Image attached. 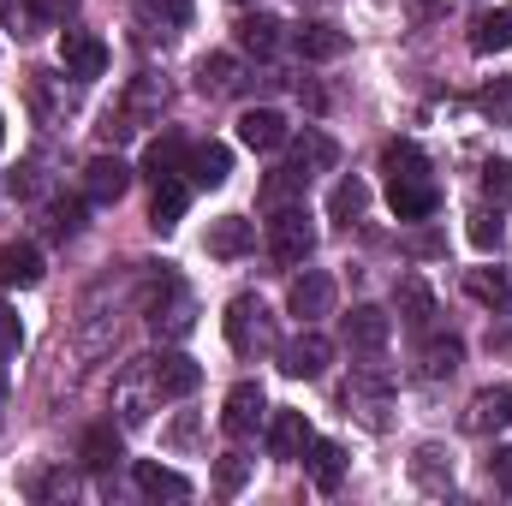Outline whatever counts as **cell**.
<instances>
[{"label":"cell","instance_id":"obj_47","mask_svg":"<svg viewBox=\"0 0 512 506\" xmlns=\"http://www.w3.org/2000/svg\"><path fill=\"white\" fill-rule=\"evenodd\" d=\"M245 477H251V465H245V453H227V459H221V471H215V483H221V495H233V489H239Z\"/></svg>","mask_w":512,"mask_h":506},{"label":"cell","instance_id":"obj_10","mask_svg":"<svg viewBox=\"0 0 512 506\" xmlns=\"http://www.w3.org/2000/svg\"><path fill=\"white\" fill-rule=\"evenodd\" d=\"M262 423H268V393H262L256 381H239V387L227 393V411H221V429L245 441V435H256Z\"/></svg>","mask_w":512,"mask_h":506},{"label":"cell","instance_id":"obj_7","mask_svg":"<svg viewBox=\"0 0 512 506\" xmlns=\"http://www.w3.org/2000/svg\"><path fill=\"white\" fill-rule=\"evenodd\" d=\"M340 340H346V352L376 358V352H387V340H393V316L376 310V304H358V310L340 322Z\"/></svg>","mask_w":512,"mask_h":506},{"label":"cell","instance_id":"obj_41","mask_svg":"<svg viewBox=\"0 0 512 506\" xmlns=\"http://www.w3.org/2000/svg\"><path fill=\"white\" fill-rule=\"evenodd\" d=\"M24 18L30 24H66V18H78V0H24Z\"/></svg>","mask_w":512,"mask_h":506},{"label":"cell","instance_id":"obj_49","mask_svg":"<svg viewBox=\"0 0 512 506\" xmlns=\"http://www.w3.org/2000/svg\"><path fill=\"white\" fill-rule=\"evenodd\" d=\"M36 495H42V501H72V495H78V477H66V471H60V477H48Z\"/></svg>","mask_w":512,"mask_h":506},{"label":"cell","instance_id":"obj_11","mask_svg":"<svg viewBox=\"0 0 512 506\" xmlns=\"http://www.w3.org/2000/svg\"><path fill=\"white\" fill-rule=\"evenodd\" d=\"M131 191V167L120 161V155H96L90 167H84V203H120Z\"/></svg>","mask_w":512,"mask_h":506},{"label":"cell","instance_id":"obj_21","mask_svg":"<svg viewBox=\"0 0 512 506\" xmlns=\"http://www.w3.org/2000/svg\"><path fill=\"white\" fill-rule=\"evenodd\" d=\"M185 173H191L197 191H215V185H227V173H233V149H227V143H197Z\"/></svg>","mask_w":512,"mask_h":506},{"label":"cell","instance_id":"obj_16","mask_svg":"<svg viewBox=\"0 0 512 506\" xmlns=\"http://www.w3.org/2000/svg\"><path fill=\"white\" fill-rule=\"evenodd\" d=\"M507 423H512V387H483L471 399V411H465V429L471 435H501Z\"/></svg>","mask_w":512,"mask_h":506},{"label":"cell","instance_id":"obj_8","mask_svg":"<svg viewBox=\"0 0 512 506\" xmlns=\"http://www.w3.org/2000/svg\"><path fill=\"white\" fill-rule=\"evenodd\" d=\"M149 376H155V393L161 399H191L203 387V364L191 352H155L149 358Z\"/></svg>","mask_w":512,"mask_h":506},{"label":"cell","instance_id":"obj_4","mask_svg":"<svg viewBox=\"0 0 512 506\" xmlns=\"http://www.w3.org/2000/svg\"><path fill=\"white\" fill-rule=\"evenodd\" d=\"M340 399H346V411H352L364 429H387V411H393V381H387V370H376V364H358Z\"/></svg>","mask_w":512,"mask_h":506},{"label":"cell","instance_id":"obj_45","mask_svg":"<svg viewBox=\"0 0 512 506\" xmlns=\"http://www.w3.org/2000/svg\"><path fill=\"white\" fill-rule=\"evenodd\" d=\"M483 191H489L495 203H507L512 197V161H489V167H483Z\"/></svg>","mask_w":512,"mask_h":506},{"label":"cell","instance_id":"obj_14","mask_svg":"<svg viewBox=\"0 0 512 506\" xmlns=\"http://www.w3.org/2000/svg\"><path fill=\"white\" fill-rule=\"evenodd\" d=\"M393 310H399V322L417 328V334L435 322V292L423 286V274H399V280H393Z\"/></svg>","mask_w":512,"mask_h":506},{"label":"cell","instance_id":"obj_17","mask_svg":"<svg viewBox=\"0 0 512 506\" xmlns=\"http://www.w3.org/2000/svg\"><path fill=\"white\" fill-rule=\"evenodd\" d=\"M161 108H167V84H161L155 72H137L131 90H126V108H120V114L131 120V131L149 126V120H161Z\"/></svg>","mask_w":512,"mask_h":506},{"label":"cell","instance_id":"obj_24","mask_svg":"<svg viewBox=\"0 0 512 506\" xmlns=\"http://www.w3.org/2000/svg\"><path fill=\"white\" fill-rule=\"evenodd\" d=\"M256 245V227L245 215H221L215 227H209V256H221V262H233V256H245Z\"/></svg>","mask_w":512,"mask_h":506},{"label":"cell","instance_id":"obj_31","mask_svg":"<svg viewBox=\"0 0 512 506\" xmlns=\"http://www.w3.org/2000/svg\"><path fill=\"white\" fill-rule=\"evenodd\" d=\"M239 137H245L251 149H280V143H286L292 131H286V120H280L274 108H251V114L239 120Z\"/></svg>","mask_w":512,"mask_h":506},{"label":"cell","instance_id":"obj_9","mask_svg":"<svg viewBox=\"0 0 512 506\" xmlns=\"http://www.w3.org/2000/svg\"><path fill=\"white\" fill-rule=\"evenodd\" d=\"M60 66H66V78L90 84V78L108 72V42L90 36V30H66V36H60Z\"/></svg>","mask_w":512,"mask_h":506},{"label":"cell","instance_id":"obj_20","mask_svg":"<svg viewBox=\"0 0 512 506\" xmlns=\"http://www.w3.org/2000/svg\"><path fill=\"white\" fill-rule=\"evenodd\" d=\"M137 495H149V501H185L191 495V477H179L173 465H155V459H137Z\"/></svg>","mask_w":512,"mask_h":506},{"label":"cell","instance_id":"obj_38","mask_svg":"<svg viewBox=\"0 0 512 506\" xmlns=\"http://www.w3.org/2000/svg\"><path fill=\"white\" fill-rule=\"evenodd\" d=\"M364 203H370L364 179H340V185H334V197H328V215H334L340 227H352V221L364 215Z\"/></svg>","mask_w":512,"mask_h":506},{"label":"cell","instance_id":"obj_51","mask_svg":"<svg viewBox=\"0 0 512 506\" xmlns=\"http://www.w3.org/2000/svg\"><path fill=\"white\" fill-rule=\"evenodd\" d=\"M0 393H6V376H0Z\"/></svg>","mask_w":512,"mask_h":506},{"label":"cell","instance_id":"obj_30","mask_svg":"<svg viewBox=\"0 0 512 506\" xmlns=\"http://www.w3.org/2000/svg\"><path fill=\"white\" fill-rule=\"evenodd\" d=\"M280 18H268V12H251V18H239V48L245 54H256V60H268L274 48H280Z\"/></svg>","mask_w":512,"mask_h":506},{"label":"cell","instance_id":"obj_48","mask_svg":"<svg viewBox=\"0 0 512 506\" xmlns=\"http://www.w3.org/2000/svg\"><path fill=\"white\" fill-rule=\"evenodd\" d=\"M489 483H495L501 495H512V447H495V459H489Z\"/></svg>","mask_w":512,"mask_h":506},{"label":"cell","instance_id":"obj_35","mask_svg":"<svg viewBox=\"0 0 512 506\" xmlns=\"http://www.w3.org/2000/svg\"><path fill=\"white\" fill-rule=\"evenodd\" d=\"M465 286H471V298H477V304H489V310L512 298V274H507V268H471V274H465Z\"/></svg>","mask_w":512,"mask_h":506},{"label":"cell","instance_id":"obj_36","mask_svg":"<svg viewBox=\"0 0 512 506\" xmlns=\"http://www.w3.org/2000/svg\"><path fill=\"white\" fill-rule=\"evenodd\" d=\"M84 465H90V471H114V465H120V429H114V423H102V429L84 435Z\"/></svg>","mask_w":512,"mask_h":506},{"label":"cell","instance_id":"obj_42","mask_svg":"<svg viewBox=\"0 0 512 506\" xmlns=\"http://www.w3.org/2000/svg\"><path fill=\"white\" fill-rule=\"evenodd\" d=\"M483 114H489L495 126H512V78H495V84L483 90Z\"/></svg>","mask_w":512,"mask_h":506},{"label":"cell","instance_id":"obj_43","mask_svg":"<svg viewBox=\"0 0 512 506\" xmlns=\"http://www.w3.org/2000/svg\"><path fill=\"white\" fill-rule=\"evenodd\" d=\"M501 233H507V227H501V215H489V209H477V215H471V245H477V251H495V245H501Z\"/></svg>","mask_w":512,"mask_h":506},{"label":"cell","instance_id":"obj_37","mask_svg":"<svg viewBox=\"0 0 512 506\" xmlns=\"http://www.w3.org/2000/svg\"><path fill=\"white\" fill-rule=\"evenodd\" d=\"M304 185H310V179H304L298 167H274V173L262 179V203H268V209H286L292 197H304Z\"/></svg>","mask_w":512,"mask_h":506},{"label":"cell","instance_id":"obj_13","mask_svg":"<svg viewBox=\"0 0 512 506\" xmlns=\"http://www.w3.org/2000/svg\"><path fill=\"white\" fill-rule=\"evenodd\" d=\"M387 197H393V215L399 221H429L441 209V191H435L429 173L423 179H387Z\"/></svg>","mask_w":512,"mask_h":506},{"label":"cell","instance_id":"obj_25","mask_svg":"<svg viewBox=\"0 0 512 506\" xmlns=\"http://www.w3.org/2000/svg\"><path fill=\"white\" fill-rule=\"evenodd\" d=\"M245 84V66L233 60V54H209V60H197V90L203 96H233Z\"/></svg>","mask_w":512,"mask_h":506},{"label":"cell","instance_id":"obj_12","mask_svg":"<svg viewBox=\"0 0 512 506\" xmlns=\"http://www.w3.org/2000/svg\"><path fill=\"white\" fill-rule=\"evenodd\" d=\"M286 310H292L298 322L328 316V310H334V280H328L322 268H304V274L292 280V292H286Z\"/></svg>","mask_w":512,"mask_h":506},{"label":"cell","instance_id":"obj_2","mask_svg":"<svg viewBox=\"0 0 512 506\" xmlns=\"http://www.w3.org/2000/svg\"><path fill=\"white\" fill-rule=\"evenodd\" d=\"M227 346L239 358H262V352H280V328H274V310L256 298V292H239L227 304Z\"/></svg>","mask_w":512,"mask_h":506},{"label":"cell","instance_id":"obj_3","mask_svg":"<svg viewBox=\"0 0 512 506\" xmlns=\"http://www.w3.org/2000/svg\"><path fill=\"white\" fill-rule=\"evenodd\" d=\"M268 251H274V262H286V268H304L310 262L316 227H310V209L304 203H286V209L268 215Z\"/></svg>","mask_w":512,"mask_h":506},{"label":"cell","instance_id":"obj_46","mask_svg":"<svg viewBox=\"0 0 512 506\" xmlns=\"http://www.w3.org/2000/svg\"><path fill=\"white\" fill-rule=\"evenodd\" d=\"M18 346H24V322H18L12 304H0V358H12Z\"/></svg>","mask_w":512,"mask_h":506},{"label":"cell","instance_id":"obj_6","mask_svg":"<svg viewBox=\"0 0 512 506\" xmlns=\"http://www.w3.org/2000/svg\"><path fill=\"white\" fill-rule=\"evenodd\" d=\"M328 364H334V340H328V334H316L310 322H304V334H298V340H286V346H280V370H286L292 381L328 376Z\"/></svg>","mask_w":512,"mask_h":506},{"label":"cell","instance_id":"obj_23","mask_svg":"<svg viewBox=\"0 0 512 506\" xmlns=\"http://www.w3.org/2000/svg\"><path fill=\"white\" fill-rule=\"evenodd\" d=\"M304 465H310V483H316L322 495H334L340 477H346V453H340V441H310V447H304Z\"/></svg>","mask_w":512,"mask_h":506},{"label":"cell","instance_id":"obj_1","mask_svg":"<svg viewBox=\"0 0 512 506\" xmlns=\"http://www.w3.org/2000/svg\"><path fill=\"white\" fill-rule=\"evenodd\" d=\"M143 316H149L155 340H185V334L197 328V298L185 292L179 274L149 268V274H143Z\"/></svg>","mask_w":512,"mask_h":506},{"label":"cell","instance_id":"obj_28","mask_svg":"<svg viewBox=\"0 0 512 506\" xmlns=\"http://www.w3.org/2000/svg\"><path fill=\"white\" fill-rule=\"evenodd\" d=\"M340 161V149H334V137H322V131H304L298 143H292V167L304 173V179H316V173H328Z\"/></svg>","mask_w":512,"mask_h":506},{"label":"cell","instance_id":"obj_22","mask_svg":"<svg viewBox=\"0 0 512 506\" xmlns=\"http://www.w3.org/2000/svg\"><path fill=\"white\" fill-rule=\"evenodd\" d=\"M191 167V143L185 137H155L149 149H143V173L149 179H179Z\"/></svg>","mask_w":512,"mask_h":506},{"label":"cell","instance_id":"obj_40","mask_svg":"<svg viewBox=\"0 0 512 506\" xmlns=\"http://www.w3.org/2000/svg\"><path fill=\"white\" fill-rule=\"evenodd\" d=\"M78 227H84V203L54 197V203H48V233H54V239H72Z\"/></svg>","mask_w":512,"mask_h":506},{"label":"cell","instance_id":"obj_27","mask_svg":"<svg viewBox=\"0 0 512 506\" xmlns=\"http://www.w3.org/2000/svg\"><path fill=\"white\" fill-rule=\"evenodd\" d=\"M42 280V251L36 245H0V286H36Z\"/></svg>","mask_w":512,"mask_h":506},{"label":"cell","instance_id":"obj_26","mask_svg":"<svg viewBox=\"0 0 512 506\" xmlns=\"http://www.w3.org/2000/svg\"><path fill=\"white\" fill-rule=\"evenodd\" d=\"M137 18L149 36H179L191 24V0H137Z\"/></svg>","mask_w":512,"mask_h":506},{"label":"cell","instance_id":"obj_18","mask_svg":"<svg viewBox=\"0 0 512 506\" xmlns=\"http://www.w3.org/2000/svg\"><path fill=\"white\" fill-rule=\"evenodd\" d=\"M185 203H191V185L185 179H155V197H149V227L155 233H173L185 221Z\"/></svg>","mask_w":512,"mask_h":506},{"label":"cell","instance_id":"obj_29","mask_svg":"<svg viewBox=\"0 0 512 506\" xmlns=\"http://www.w3.org/2000/svg\"><path fill=\"white\" fill-rule=\"evenodd\" d=\"M292 48H298L304 60H340V54H346V36H340L334 24H304V30H292Z\"/></svg>","mask_w":512,"mask_h":506},{"label":"cell","instance_id":"obj_5","mask_svg":"<svg viewBox=\"0 0 512 506\" xmlns=\"http://www.w3.org/2000/svg\"><path fill=\"white\" fill-rule=\"evenodd\" d=\"M155 405H161V393H155V376H149V358H143V364H131L126 376L114 381V411H120V423H126V429H143Z\"/></svg>","mask_w":512,"mask_h":506},{"label":"cell","instance_id":"obj_39","mask_svg":"<svg viewBox=\"0 0 512 506\" xmlns=\"http://www.w3.org/2000/svg\"><path fill=\"white\" fill-rule=\"evenodd\" d=\"M30 96H36V114H42V120H60V114L72 108V96H66V90L54 96V78H48V72H36V78H30Z\"/></svg>","mask_w":512,"mask_h":506},{"label":"cell","instance_id":"obj_34","mask_svg":"<svg viewBox=\"0 0 512 506\" xmlns=\"http://www.w3.org/2000/svg\"><path fill=\"white\" fill-rule=\"evenodd\" d=\"M471 48H477V54H501V48H512V12H483V18L471 24Z\"/></svg>","mask_w":512,"mask_h":506},{"label":"cell","instance_id":"obj_33","mask_svg":"<svg viewBox=\"0 0 512 506\" xmlns=\"http://www.w3.org/2000/svg\"><path fill=\"white\" fill-rule=\"evenodd\" d=\"M382 167H387V179H423V173H429V155H423L411 137H399V143L382 149Z\"/></svg>","mask_w":512,"mask_h":506},{"label":"cell","instance_id":"obj_50","mask_svg":"<svg viewBox=\"0 0 512 506\" xmlns=\"http://www.w3.org/2000/svg\"><path fill=\"white\" fill-rule=\"evenodd\" d=\"M233 6H256V0H233Z\"/></svg>","mask_w":512,"mask_h":506},{"label":"cell","instance_id":"obj_32","mask_svg":"<svg viewBox=\"0 0 512 506\" xmlns=\"http://www.w3.org/2000/svg\"><path fill=\"white\" fill-rule=\"evenodd\" d=\"M459 364H465V346H459L453 334H435V340L423 346V376H429V381L459 376Z\"/></svg>","mask_w":512,"mask_h":506},{"label":"cell","instance_id":"obj_44","mask_svg":"<svg viewBox=\"0 0 512 506\" xmlns=\"http://www.w3.org/2000/svg\"><path fill=\"white\" fill-rule=\"evenodd\" d=\"M12 191H18V197H42V191H48V173H42V161H24V167L12 173Z\"/></svg>","mask_w":512,"mask_h":506},{"label":"cell","instance_id":"obj_15","mask_svg":"<svg viewBox=\"0 0 512 506\" xmlns=\"http://www.w3.org/2000/svg\"><path fill=\"white\" fill-rule=\"evenodd\" d=\"M310 441H316V435H310V417H304V411H274V417H268V453H274V459H304Z\"/></svg>","mask_w":512,"mask_h":506},{"label":"cell","instance_id":"obj_52","mask_svg":"<svg viewBox=\"0 0 512 506\" xmlns=\"http://www.w3.org/2000/svg\"><path fill=\"white\" fill-rule=\"evenodd\" d=\"M0 143H6V126H0Z\"/></svg>","mask_w":512,"mask_h":506},{"label":"cell","instance_id":"obj_19","mask_svg":"<svg viewBox=\"0 0 512 506\" xmlns=\"http://www.w3.org/2000/svg\"><path fill=\"white\" fill-rule=\"evenodd\" d=\"M411 477H417V489L447 495V489H453V453H447V447H435V441H423V447L411 453Z\"/></svg>","mask_w":512,"mask_h":506}]
</instances>
